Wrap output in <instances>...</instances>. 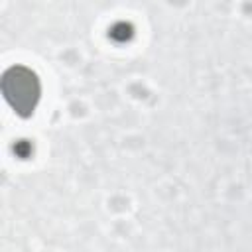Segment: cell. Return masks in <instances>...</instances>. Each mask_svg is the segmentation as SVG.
Listing matches in <instances>:
<instances>
[{"label": "cell", "mask_w": 252, "mask_h": 252, "mask_svg": "<svg viewBox=\"0 0 252 252\" xmlns=\"http://www.w3.org/2000/svg\"><path fill=\"white\" fill-rule=\"evenodd\" d=\"M2 93L8 104L16 110L18 116L28 118L35 110L39 96H41V85L37 75L24 65H12L2 75Z\"/></svg>", "instance_id": "cell-1"}]
</instances>
